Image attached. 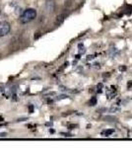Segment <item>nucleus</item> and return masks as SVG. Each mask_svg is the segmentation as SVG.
<instances>
[{"label": "nucleus", "mask_w": 132, "mask_h": 148, "mask_svg": "<svg viewBox=\"0 0 132 148\" xmlns=\"http://www.w3.org/2000/svg\"><path fill=\"white\" fill-rule=\"evenodd\" d=\"M89 105H90V106H95V105H97V98L93 97L92 99L90 100V102H89Z\"/></svg>", "instance_id": "39448f33"}, {"label": "nucleus", "mask_w": 132, "mask_h": 148, "mask_svg": "<svg viewBox=\"0 0 132 148\" xmlns=\"http://www.w3.org/2000/svg\"><path fill=\"white\" fill-rule=\"evenodd\" d=\"M45 8H47V11L49 12V13H52L55 9V5L53 1H47V4H45Z\"/></svg>", "instance_id": "7ed1b4c3"}, {"label": "nucleus", "mask_w": 132, "mask_h": 148, "mask_svg": "<svg viewBox=\"0 0 132 148\" xmlns=\"http://www.w3.org/2000/svg\"><path fill=\"white\" fill-rule=\"evenodd\" d=\"M11 30L10 24L6 21H2L0 22V37H5L6 35L9 34Z\"/></svg>", "instance_id": "f03ea898"}, {"label": "nucleus", "mask_w": 132, "mask_h": 148, "mask_svg": "<svg viewBox=\"0 0 132 148\" xmlns=\"http://www.w3.org/2000/svg\"><path fill=\"white\" fill-rule=\"evenodd\" d=\"M103 134L105 135V136H109V135H110L111 133H114V130H105V131H103Z\"/></svg>", "instance_id": "423d86ee"}, {"label": "nucleus", "mask_w": 132, "mask_h": 148, "mask_svg": "<svg viewBox=\"0 0 132 148\" xmlns=\"http://www.w3.org/2000/svg\"><path fill=\"white\" fill-rule=\"evenodd\" d=\"M0 15H1V7H0Z\"/></svg>", "instance_id": "0eeeda50"}, {"label": "nucleus", "mask_w": 132, "mask_h": 148, "mask_svg": "<svg viewBox=\"0 0 132 148\" xmlns=\"http://www.w3.org/2000/svg\"><path fill=\"white\" fill-rule=\"evenodd\" d=\"M37 17V11L34 8H28L21 14L20 16V22L22 24H27L32 22Z\"/></svg>", "instance_id": "f257e3e1"}, {"label": "nucleus", "mask_w": 132, "mask_h": 148, "mask_svg": "<svg viewBox=\"0 0 132 148\" xmlns=\"http://www.w3.org/2000/svg\"><path fill=\"white\" fill-rule=\"evenodd\" d=\"M63 21H64V16L60 15V16H58L57 19H56V24H57V25H59V24H61Z\"/></svg>", "instance_id": "20e7f679"}]
</instances>
